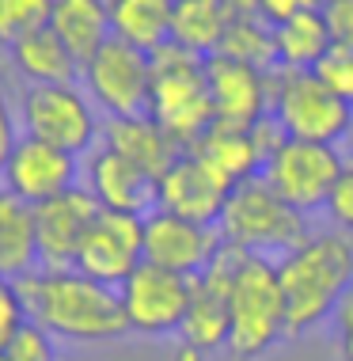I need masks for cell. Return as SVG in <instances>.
I'll list each match as a JSON object with an SVG mask.
<instances>
[{
  "label": "cell",
  "mask_w": 353,
  "mask_h": 361,
  "mask_svg": "<svg viewBox=\"0 0 353 361\" xmlns=\"http://www.w3.org/2000/svg\"><path fill=\"white\" fill-rule=\"evenodd\" d=\"M99 145L114 149L118 156H125V160L137 164L141 171H149L152 179H160L182 152L179 145L168 137V130H163L149 111L144 114H122V118H106L103 133H99Z\"/></svg>",
  "instance_id": "d6986e66"
},
{
  "label": "cell",
  "mask_w": 353,
  "mask_h": 361,
  "mask_svg": "<svg viewBox=\"0 0 353 361\" xmlns=\"http://www.w3.org/2000/svg\"><path fill=\"white\" fill-rule=\"evenodd\" d=\"M27 324V305L19 297V281L0 278V350L12 343V335Z\"/></svg>",
  "instance_id": "4dcf8cb0"
},
{
  "label": "cell",
  "mask_w": 353,
  "mask_h": 361,
  "mask_svg": "<svg viewBox=\"0 0 353 361\" xmlns=\"http://www.w3.org/2000/svg\"><path fill=\"white\" fill-rule=\"evenodd\" d=\"M273 42H278V69H316V61L335 46L319 8L278 23L273 27Z\"/></svg>",
  "instance_id": "484cf974"
},
{
  "label": "cell",
  "mask_w": 353,
  "mask_h": 361,
  "mask_svg": "<svg viewBox=\"0 0 353 361\" xmlns=\"http://www.w3.org/2000/svg\"><path fill=\"white\" fill-rule=\"evenodd\" d=\"M8 65L23 76L27 84H65L80 76V61L73 57V50L57 38L54 27L19 38L16 46H8Z\"/></svg>",
  "instance_id": "44dd1931"
},
{
  "label": "cell",
  "mask_w": 353,
  "mask_h": 361,
  "mask_svg": "<svg viewBox=\"0 0 353 361\" xmlns=\"http://www.w3.org/2000/svg\"><path fill=\"white\" fill-rule=\"evenodd\" d=\"M171 8L175 0H106L111 35L144 54H156L171 42Z\"/></svg>",
  "instance_id": "7402d4cb"
},
{
  "label": "cell",
  "mask_w": 353,
  "mask_h": 361,
  "mask_svg": "<svg viewBox=\"0 0 353 361\" xmlns=\"http://www.w3.org/2000/svg\"><path fill=\"white\" fill-rule=\"evenodd\" d=\"M217 232L224 247L240 251V255L281 259L292 243L308 236L311 224H308V213L289 206L262 175H254V179L232 187L224 213L217 221Z\"/></svg>",
  "instance_id": "277c9868"
},
{
  "label": "cell",
  "mask_w": 353,
  "mask_h": 361,
  "mask_svg": "<svg viewBox=\"0 0 353 361\" xmlns=\"http://www.w3.org/2000/svg\"><path fill=\"white\" fill-rule=\"evenodd\" d=\"M311 73H316L319 80L338 95V99H346L353 106V50L330 46V50L316 61V69H311Z\"/></svg>",
  "instance_id": "f546056e"
},
{
  "label": "cell",
  "mask_w": 353,
  "mask_h": 361,
  "mask_svg": "<svg viewBox=\"0 0 353 361\" xmlns=\"http://www.w3.org/2000/svg\"><path fill=\"white\" fill-rule=\"evenodd\" d=\"M327 217L335 228H342L346 236H353V164H346L327 198Z\"/></svg>",
  "instance_id": "1f68e13d"
},
{
  "label": "cell",
  "mask_w": 353,
  "mask_h": 361,
  "mask_svg": "<svg viewBox=\"0 0 353 361\" xmlns=\"http://www.w3.org/2000/svg\"><path fill=\"white\" fill-rule=\"evenodd\" d=\"M213 95V126L224 130H251L270 114V76L266 69H254L247 61H235L228 54L205 57Z\"/></svg>",
  "instance_id": "9a60e30c"
},
{
  "label": "cell",
  "mask_w": 353,
  "mask_h": 361,
  "mask_svg": "<svg viewBox=\"0 0 353 361\" xmlns=\"http://www.w3.org/2000/svg\"><path fill=\"white\" fill-rule=\"evenodd\" d=\"M221 54L247 61L254 69H278V42H273V27L262 16H232L228 35H224Z\"/></svg>",
  "instance_id": "4316f807"
},
{
  "label": "cell",
  "mask_w": 353,
  "mask_h": 361,
  "mask_svg": "<svg viewBox=\"0 0 353 361\" xmlns=\"http://www.w3.org/2000/svg\"><path fill=\"white\" fill-rule=\"evenodd\" d=\"M50 27L57 38L73 50L76 61H87L99 46L111 38V19H106V0H54Z\"/></svg>",
  "instance_id": "cb8c5ba5"
},
{
  "label": "cell",
  "mask_w": 353,
  "mask_h": 361,
  "mask_svg": "<svg viewBox=\"0 0 353 361\" xmlns=\"http://www.w3.org/2000/svg\"><path fill=\"white\" fill-rule=\"evenodd\" d=\"M319 12L327 19L330 42L342 50H353V0H323Z\"/></svg>",
  "instance_id": "d6a6232c"
},
{
  "label": "cell",
  "mask_w": 353,
  "mask_h": 361,
  "mask_svg": "<svg viewBox=\"0 0 353 361\" xmlns=\"http://www.w3.org/2000/svg\"><path fill=\"white\" fill-rule=\"evenodd\" d=\"M0 361H4V354H0Z\"/></svg>",
  "instance_id": "74e56055"
},
{
  "label": "cell",
  "mask_w": 353,
  "mask_h": 361,
  "mask_svg": "<svg viewBox=\"0 0 353 361\" xmlns=\"http://www.w3.org/2000/svg\"><path fill=\"white\" fill-rule=\"evenodd\" d=\"M190 281L194 278L163 270V267H156V262H141V267L118 286L130 335H144V338L179 335L186 308H190Z\"/></svg>",
  "instance_id": "30bf717a"
},
{
  "label": "cell",
  "mask_w": 353,
  "mask_h": 361,
  "mask_svg": "<svg viewBox=\"0 0 353 361\" xmlns=\"http://www.w3.org/2000/svg\"><path fill=\"white\" fill-rule=\"evenodd\" d=\"M80 160L84 156L65 152L50 141L38 137H19L8 164L0 168V183L12 194L27 202V206H42V202L57 198V194L80 187Z\"/></svg>",
  "instance_id": "5bb4252c"
},
{
  "label": "cell",
  "mask_w": 353,
  "mask_h": 361,
  "mask_svg": "<svg viewBox=\"0 0 353 361\" xmlns=\"http://www.w3.org/2000/svg\"><path fill=\"white\" fill-rule=\"evenodd\" d=\"M232 12L221 0H175L171 8V42L186 54L213 57L221 54Z\"/></svg>",
  "instance_id": "603a6c76"
},
{
  "label": "cell",
  "mask_w": 353,
  "mask_h": 361,
  "mask_svg": "<svg viewBox=\"0 0 353 361\" xmlns=\"http://www.w3.org/2000/svg\"><path fill=\"white\" fill-rule=\"evenodd\" d=\"M335 331H338V350H342V361H353V289L342 297V305L335 308Z\"/></svg>",
  "instance_id": "d590c367"
},
{
  "label": "cell",
  "mask_w": 353,
  "mask_h": 361,
  "mask_svg": "<svg viewBox=\"0 0 353 361\" xmlns=\"http://www.w3.org/2000/svg\"><path fill=\"white\" fill-rule=\"evenodd\" d=\"M19 126L27 137L50 141L65 152L87 156L99 145L103 122L99 106L76 80L65 84H27L19 95Z\"/></svg>",
  "instance_id": "52a82bcc"
},
{
  "label": "cell",
  "mask_w": 353,
  "mask_h": 361,
  "mask_svg": "<svg viewBox=\"0 0 353 361\" xmlns=\"http://www.w3.org/2000/svg\"><path fill=\"white\" fill-rule=\"evenodd\" d=\"M19 137H23V133H19V106L8 99V92L0 87V168L8 164V156H12Z\"/></svg>",
  "instance_id": "836d02e7"
},
{
  "label": "cell",
  "mask_w": 353,
  "mask_h": 361,
  "mask_svg": "<svg viewBox=\"0 0 353 361\" xmlns=\"http://www.w3.org/2000/svg\"><path fill=\"white\" fill-rule=\"evenodd\" d=\"M289 338L285 293L278 278V259L240 255L232 274V324L224 354L235 361H259Z\"/></svg>",
  "instance_id": "3957f363"
},
{
  "label": "cell",
  "mask_w": 353,
  "mask_h": 361,
  "mask_svg": "<svg viewBox=\"0 0 353 361\" xmlns=\"http://www.w3.org/2000/svg\"><path fill=\"white\" fill-rule=\"evenodd\" d=\"M80 80H84V92L92 95V103L106 118L144 114L152 95V54L111 35L80 65Z\"/></svg>",
  "instance_id": "ba28073f"
},
{
  "label": "cell",
  "mask_w": 353,
  "mask_h": 361,
  "mask_svg": "<svg viewBox=\"0 0 353 361\" xmlns=\"http://www.w3.org/2000/svg\"><path fill=\"white\" fill-rule=\"evenodd\" d=\"M278 278L285 293L289 338L323 327L353 289V236L335 224L311 228L278 259Z\"/></svg>",
  "instance_id": "7a4b0ae2"
},
{
  "label": "cell",
  "mask_w": 353,
  "mask_h": 361,
  "mask_svg": "<svg viewBox=\"0 0 353 361\" xmlns=\"http://www.w3.org/2000/svg\"><path fill=\"white\" fill-rule=\"evenodd\" d=\"M38 270V236H35V206L0 183V278L19 281Z\"/></svg>",
  "instance_id": "ffe728a7"
},
{
  "label": "cell",
  "mask_w": 353,
  "mask_h": 361,
  "mask_svg": "<svg viewBox=\"0 0 353 361\" xmlns=\"http://www.w3.org/2000/svg\"><path fill=\"white\" fill-rule=\"evenodd\" d=\"M228 194H232V183L194 149H182L179 160L156 179V206L202 224L221 221Z\"/></svg>",
  "instance_id": "2e32d148"
},
{
  "label": "cell",
  "mask_w": 353,
  "mask_h": 361,
  "mask_svg": "<svg viewBox=\"0 0 353 361\" xmlns=\"http://www.w3.org/2000/svg\"><path fill=\"white\" fill-rule=\"evenodd\" d=\"M103 206L80 187L57 194V198L35 206V236H38V267H76V251L92 228L95 213Z\"/></svg>",
  "instance_id": "e0dca14e"
},
{
  "label": "cell",
  "mask_w": 353,
  "mask_h": 361,
  "mask_svg": "<svg viewBox=\"0 0 353 361\" xmlns=\"http://www.w3.org/2000/svg\"><path fill=\"white\" fill-rule=\"evenodd\" d=\"M54 343L57 338L50 335V331L38 327L35 319H27L0 354H4V361H57V346Z\"/></svg>",
  "instance_id": "f1b7e54d"
},
{
  "label": "cell",
  "mask_w": 353,
  "mask_h": 361,
  "mask_svg": "<svg viewBox=\"0 0 353 361\" xmlns=\"http://www.w3.org/2000/svg\"><path fill=\"white\" fill-rule=\"evenodd\" d=\"M342 168H346V160L338 156L335 145L285 137L278 145V152L266 160L262 179L300 213H319L327 209V198L335 190Z\"/></svg>",
  "instance_id": "9c48e42d"
},
{
  "label": "cell",
  "mask_w": 353,
  "mask_h": 361,
  "mask_svg": "<svg viewBox=\"0 0 353 361\" xmlns=\"http://www.w3.org/2000/svg\"><path fill=\"white\" fill-rule=\"evenodd\" d=\"M149 114L168 130V137L179 149H194L213 130V95L205 57L186 54L175 42L152 54Z\"/></svg>",
  "instance_id": "5b68a950"
},
{
  "label": "cell",
  "mask_w": 353,
  "mask_h": 361,
  "mask_svg": "<svg viewBox=\"0 0 353 361\" xmlns=\"http://www.w3.org/2000/svg\"><path fill=\"white\" fill-rule=\"evenodd\" d=\"M221 247L224 240L217 224L179 217V213L160 209V206L144 213V262H156L163 270L194 278L221 255Z\"/></svg>",
  "instance_id": "4fadbf2b"
},
{
  "label": "cell",
  "mask_w": 353,
  "mask_h": 361,
  "mask_svg": "<svg viewBox=\"0 0 353 361\" xmlns=\"http://www.w3.org/2000/svg\"><path fill=\"white\" fill-rule=\"evenodd\" d=\"M194 152H198L202 160H209L232 187L262 175V152H259V145H254L251 130H224V126H213V130L194 145Z\"/></svg>",
  "instance_id": "d4e9b609"
},
{
  "label": "cell",
  "mask_w": 353,
  "mask_h": 361,
  "mask_svg": "<svg viewBox=\"0 0 353 361\" xmlns=\"http://www.w3.org/2000/svg\"><path fill=\"white\" fill-rule=\"evenodd\" d=\"M323 0H259V16L266 19L270 27L285 23V19L300 16V12H311V8H319Z\"/></svg>",
  "instance_id": "e575fe53"
},
{
  "label": "cell",
  "mask_w": 353,
  "mask_h": 361,
  "mask_svg": "<svg viewBox=\"0 0 353 361\" xmlns=\"http://www.w3.org/2000/svg\"><path fill=\"white\" fill-rule=\"evenodd\" d=\"M240 251L221 247V255L194 274L190 281V308L182 319V346L198 350V354H217L228 346V324H232V274Z\"/></svg>",
  "instance_id": "7c38bea8"
},
{
  "label": "cell",
  "mask_w": 353,
  "mask_h": 361,
  "mask_svg": "<svg viewBox=\"0 0 353 361\" xmlns=\"http://www.w3.org/2000/svg\"><path fill=\"white\" fill-rule=\"evenodd\" d=\"M80 179L103 209L141 213V217L156 209V179L106 145H95L80 160Z\"/></svg>",
  "instance_id": "ac0fdd59"
},
{
  "label": "cell",
  "mask_w": 353,
  "mask_h": 361,
  "mask_svg": "<svg viewBox=\"0 0 353 361\" xmlns=\"http://www.w3.org/2000/svg\"><path fill=\"white\" fill-rule=\"evenodd\" d=\"M19 297L27 305V319L65 343H111L130 335L118 289L80 274L76 267L31 270L19 278Z\"/></svg>",
  "instance_id": "6da1fadb"
},
{
  "label": "cell",
  "mask_w": 353,
  "mask_h": 361,
  "mask_svg": "<svg viewBox=\"0 0 353 361\" xmlns=\"http://www.w3.org/2000/svg\"><path fill=\"white\" fill-rule=\"evenodd\" d=\"M50 4L54 0H0V50L50 27Z\"/></svg>",
  "instance_id": "83f0119b"
},
{
  "label": "cell",
  "mask_w": 353,
  "mask_h": 361,
  "mask_svg": "<svg viewBox=\"0 0 353 361\" xmlns=\"http://www.w3.org/2000/svg\"><path fill=\"white\" fill-rule=\"evenodd\" d=\"M270 118L285 130V137L338 145L353 126V106L338 99L311 69H273Z\"/></svg>",
  "instance_id": "8992f818"
},
{
  "label": "cell",
  "mask_w": 353,
  "mask_h": 361,
  "mask_svg": "<svg viewBox=\"0 0 353 361\" xmlns=\"http://www.w3.org/2000/svg\"><path fill=\"white\" fill-rule=\"evenodd\" d=\"M232 16H259V0H221Z\"/></svg>",
  "instance_id": "8d00e7d4"
},
{
  "label": "cell",
  "mask_w": 353,
  "mask_h": 361,
  "mask_svg": "<svg viewBox=\"0 0 353 361\" xmlns=\"http://www.w3.org/2000/svg\"><path fill=\"white\" fill-rule=\"evenodd\" d=\"M144 262V217L122 209H99L76 251V270L103 286H122Z\"/></svg>",
  "instance_id": "8fae6325"
}]
</instances>
